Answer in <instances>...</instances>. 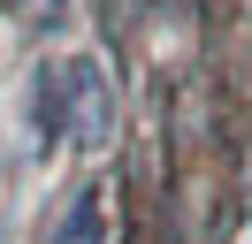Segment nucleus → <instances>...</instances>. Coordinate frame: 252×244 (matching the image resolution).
Here are the masks:
<instances>
[{"instance_id": "1", "label": "nucleus", "mask_w": 252, "mask_h": 244, "mask_svg": "<svg viewBox=\"0 0 252 244\" xmlns=\"http://www.w3.org/2000/svg\"><path fill=\"white\" fill-rule=\"evenodd\" d=\"M62 107H69V137L77 145H107L115 137V84L92 54H69L62 61Z\"/></svg>"}, {"instance_id": "2", "label": "nucleus", "mask_w": 252, "mask_h": 244, "mask_svg": "<svg viewBox=\"0 0 252 244\" xmlns=\"http://www.w3.org/2000/svg\"><path fill=\"white\" fill-rule=\"evenodd\" d=\"M69 137V107H62V61H38L31 69V145L54 152Z\"/></svg>"}, {"instance_id": "3", "label": "nucleus", "mask_w": 252, "mask_h": 244, "mask_svg": "<svg viewBox=\"0 0 252 244\" xmlns=\"http://www.w3.org/2000/svg\"><path fill=\"white\" fill-rule=\"evenodd\" d=\"M54 244H107V183H77V198L54 221Z\"/></svg>"}]
</instances>
